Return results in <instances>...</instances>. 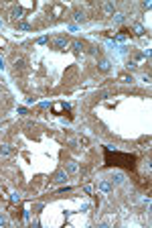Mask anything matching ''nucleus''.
Instances as JSON below:
<instances>
[{
	"label": "nucleus",
	"mask_w": 152,
	"mask_h": 228,
	"mask_svg": "<svg viewBox=\"0 0 152 228\" xmlns=\"http://www.w3.org/2000/svg\"><path fill=\"white\" fill-rule=\"evenodd\" d=\"M106 159L110 165H122L128 169L136 167V157L130 153H120V151H112V147H106Z\"/></svg>",
	"instance_id": "obj_1"
},
{
	"label": "nucleus",
	"mask_w": 152,
	"mask_h": 228,
	"mask_svg": "<svg viewBox=\"0 0 152 228\" xmlns=\"http://www.w3.org/2000/svg\"><path fill=\"white\" fill-rule=\"evenodd\" d=\"M67 47H69L67 37H57V39H53V49H55V51H65Z\"/></svg>",
	"instance_id": "obj_2"
},
{
	"label": "nucleus",
	"mask_w": 152,
	"mask_h": 228,
	"mask_svg": "<svg viewBox=\"0 0 152 228\" xmlns=\"http://www.w3.org/2000/svg\"><path fill=\"white\" fill-rule=\"evenodd\" d=\"M97 189L103 192V194H110V192H112V181H110V179H101V181L97 183Z\"/></svg>",
	"instance_id": "obj_3"
},
{
	"label": "nucleus",
	"mask_w": 152,
	"mask_h": 228,
	"mask_svg": "<svg viewBox=\"0 0 152 228\" xmlns=\"http://www.w3.org/2000/svg\"><path fill=\"white\" fill-rule=\"evenodd\" d=\"M53 179H55L57 183H65V181H67V171H65V169H59V171L55 173V177H53Z\"/></svg>",
	"instance_id": "obj_4"
},
{
	"label": "nucleus",
	"mask_w": 152,
	"mask_h": 228,
	"mask_svg": "<svg viewBox=\"0 0 152 228\" xmlns=\"http://www.w3.org/2000/svg\"><path fill=\"white\" fill-rule=\"evenodd\" d=\"M23 6H14V8H12V10H10V17H12V21H14V23H16V21H18V18H20V17H23Z\"/></svg>",
	"instance_id": "obj_5"
},
{
	"label": "nucleus",
	"mask_w": 152,
	"mask_h": 228,
	"mask_svg": "<svg viewBox=\"0 0 152 228\" xmlns=\"http://www.w3.org/2000/svg\"><path fill=\"white\" fill-rule=\"evenodd\" d=\"M65 171H67V173H77V171H79V165L75 163V161H69L67 165H65Z\"/></svg>",
	"instance_id": "obj_6"
},
{
	"label": "nucleus",
	"mask_w": 152,
	"mask_h": 228,
	"mask_svg": "<svg viewBox=\"0 0 152 228\" xmlns=\"http://www.w3.org/2000/svg\"><path fill=\"white\" fill-rule=\"evenodd\" d=\"M110 181H112L114 185H120V183H124V175H122V173H114Z\"/></svg>",
	"instance_id": "obj_7"
},
{
	"label": "nucleus",
	"mask_w": 152,
	"mask_h": 228,
	"mask_svg": "<svg viewBox=\"0 0 152 228\" xmlns=\"http://www.w3.org/2000/svg\"><path fill=\"white\" fill-rule=\"evenodd\" d=\"M118 80L122 82V84H132V82H134V78H132V75H128V74H120Z\"/></svg>",
	"instance_id": "obj_8"
},
{
	"label": "nucleus",
	"mask_w": 152,
	"mask_h": 228,
	"mask_svg": "<svg viewBox=\"0 0 152 228\" xmlns=\"http://www.w3.org/2000/svg\"><path fill=\"white\" fill-rule=\"evenodd\" d=\"M112 18H114V23H116V25H122V23H124V14H122V12L112 14Z\"/></svg>",
	"instance_id": "obj_9"
},
{
	"label": "nucleus",
	"mask_w": 152,
	"mask_h": 228,
	"mask_svg": "<svg viewBox=\"0 0 152 228\" xmlns=\"http://www.w3.org/2000/svg\"><path fill=\"white\" fill-rule=\"evenodd\" d=\"M10 153H12L10 145H0V155H10Z\"/></svg>",
	"instance_id": "obj_10"
},
{
	"label": "nucleus",
	"mask_w": 152,
	"mask_h": 228,
	"mask_svg": "<svg viewBox=\"0 0 152 228\" xmlns=\"http://www.w3.org/2000/svg\"><path fill=\"white\" fill-rule=\"evenodd\" d=\"M110 65H112V63L107 61V59H101V61H100V69H101V71H110Z\"/></svg>",
	"instance_id": "obj_11"
},
{
	"label": "nucleus",
	"mask_w": 152,
	"mask_h": 228,
	"mask_svg": "<svg viewBox=\"0 0 152 228\" xmlns=\"http://www.w3.org/2000/svg\"><path fill=\"white\" fill-rule=\"evenodd\" d=\"M103 12H107V14H114V2H106V4H103Z\"/></svg>",
	"instance_id": "obj_12"
},
{
	"label": "nucleus",
	"mask_w": 152,
	"mask_h": 228,
	"mask_svg": "<svg viewBox=\"0 0 152 228\" xmlns=\"http://www.w3.org/2000/svg\"><path fill=\"white\" fill-rule=\"evenodd\" d=\"M128 37H130V35H128V31H122V33H118V35H116V39H118V41H128Z\"/></svg>",
	"instance_id": "obj_13"
},
{
	"label": "nucleus",
	"mask_w": 152,
	"mask_h": 228,
	"mask_svg": "<svg viewBox=\"0 0 152 228\" xmlns=\"http://www.w3.org/2000/svg\"><path fill=\"white\" fill-rule=\"evenodd\" d=\"M73 17H75V21H77V23H85V14H83V12H79V10H77Z\"/></svg>",
	"instance_id": "obj_14"
},
{
	"label": "nucleus",
	"mask_w": 152,
	"mask_h": 228,
	"mask_svg": "<svg viewBox=\"0 0 152 228\" xmlns=\"http://www.w3.org/2000/svg\"><path fill=\"white\" fill-rule=\"evenodd\" d=\"M77 145H81V147H87V145H89V139H87V137H79V139H77Z\"/></svg>",
	"instance_id": "obj_15"
},
{
	"label": "nucleus",
	"mask_w": 152,
	"mask_h": 228,
	"mask_svg": "<svg viewBox=\"0 0 152 228\" xmlns=\"http://www.w3.org/2000/svg\"><path fill=\"white\" fill-rule=\"evenodd\" d=\"M134 33H136V35H140V37H142V35L146 33V31H144V27H142V25H134Z\"/></svg>",
	"instance_id": "obj_16"
},
{
	"label": "nucleus",
	"mask_w": 152,
	"mask_h": 228,
	"mask_svg": "<svg viewBox=\"0 0 152 228\" xmlns=\"http://www.w3.org/2000/svg\"><path fill=\"white\" fill-rule=\"evenodd\" d=\"M81 49H83V45H81L79 41H75V43H73V51H75V55H79V53H81Z\"/></svg>",
	"instance_id": "obj_17"
},
{
	"label": "nucleus",
	"mask_w": 152,
	"mask_h": 228,
	"mask_svg": "<svg viewBox=\"0 0 152 228\" xmlns=\"http://www.w3.org/2000/svg\"><path fill=\"white\" fill-rule=\"evenodd\" d=\"M10 200L14 202V204H18V202H20V194H18V192H14V194L10 196Z\"/></svg>",
	"instance_id": "obj_18"
},
{
	"label": "nucleus",
	"mask_w": 152,
	"mask_h": 228,
	"mask_svg": "<svg viewBox=\"0 0 152 228\" xmlns=\"http://www.w3.org/2000/svg\"><path fill=\"white\" fill-rule=\"evenodd\" d=\"M89 53H91V55H100V47H91V49H89Z\"/></svg>",
	"instance_id": "obj_19"
},
{
	"label": "nucleus",
	"mask_w": 152,
	"mask_h": 228,
	"mask_svg": "<svg viewBox=\"0 0 152 228\" xmlns=\"http://www.w3.org/2000/svg\"><path fill=\"white\" fill-rule=\"evenodd\" d=\"M18 28H23V31H31L33 27H31V25H24V23H20V25H18Z\"/></svg>",
	"instance_id": "obj_20"
},
{
	"label": "nucleus",
	"mask_w": 152,
	"mask_h": 228,
	"mask_svg": "<svg viewBox=\"0 0 152 228\" xmlns=\"http://www.w3.org/2000/svg\"><path fill=\"white\" fill-rule=\"evenodd\" d=\"M23 65H24L23 59H16V61H14V67H23Z\"/></svg>",
	"instance_id": "obj_21"
},
{
	"label": "nucleus",
	"mask_w": 152,
	"mask_h": 228,
	"mask_svg": "<svg viewBox=\"0 0 152 228\" xmlns=\"http://www.w3.org/2000/svg\"><path fill=\"white\" fill-rule=\"evenodd\" d=\"M136 67H138V65H136L134 61H128V69H136Z\"/></svg>",
	"instance_id": "obj_22"
},
{
	"label": "nucleus",
	"mask_w": 152,
	"mask_h": 228,
	"mask_svg": "<svg viewBox=\"0 0 152 228\" xmlns=\"http://www.w3.org/2000/svg\"><path fill=\"white\" fill-rule=\"evenodd\" d=\"M47 41H49V37H41V39H39V43H41V45H45Z\"/></svg>",
	"instance_id": "obj_23"
},
{
	"label": "nucleus",
	"mask_w": 152,
	"mask_h": 228,
	"mask_svg": "<svg viewBox=\"0 0 152 228\" xmlns=\"http://www.w3.org/2000/svg\"><path fill=\"white\" fill-rule=\"evenodd\" d=\"M4 224H6V220H4L2 216H0V226H4Z\"/></svg>",
	"instance_id": "obj_24"
},
{
	"label": "nucleus",
	"mask_w": 152,
	"mask_h": 228,
	"mask_svg": "<svg viewBox=\"0 0 152 228\" xmlns=\"http://www.w3.org/2000/svg\"><path fill=\"white\" fill-rule=\"evenodd\" d=\"M0 45H4V41H2V39H0Z\"/></svg>",
	"instance_id": "obj_25"
},
{
	"label": "nucleus",
	"mask_w": 152,
	"mask_h": 228,
	"mask_svg": "<svg viewBox=\"0 0 152 228\" xmlns=\"http://www.w3.org/2000/svg\"><path fill=\"white\" fill-rule=\"evenodd\" d=\"M0 28H2V21H0Z\"/></svg>",
	"instance_id": "obj_26"
}]
</instances>
